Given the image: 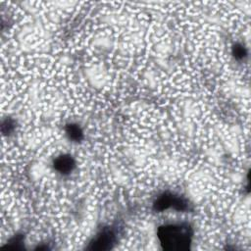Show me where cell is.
Segmentation results:
<instances>
[{"label":"cell","instance_id":"cell-1","mask_svg":"<svg viewBox=\"0 0 251 251\" xmlns=\"http://www.w3.org/2000/svg\"><path fill=\"white\" fill-rule=\"evenodd\" d=\"M193 229L188 223L162 225L157 229V237L164 250L185 251L190 248Z\"/></svg>","mask_w":251,"mask_h":251},{"label":"cell","instance_id":"cell-2","mask_svg":"<svg viewBox=\"0 0 251 251\" xmlns=\"http://www.w3.org/2000/svg\"><path fill=\"white\" fill-rule=\"evenodd\" d=\"M153 208L157 212H162L169 208H174L176 211L184 212L189 210V203L181 196L171 192H164L155 200Z\"/></svg>","mask_w":251,"mask_h":251},{"label":"cell","instance_id":"cell-3","mask_svg":"<svg viewBox=\"0 0 251 251\" xmlns=\"http://www.w3.org/2000/svg\"><path fill=\"white\" fill-rule=\"evenodd\" d=\"M117 241V231L115 228L107 226L104 227L97 235L90 241L87 249L97 250V251H106L115 245Z\"/></svg>","mask_w":251,"mask_h":251},{"label":"cell","instance_id":"cell-4","mask_svg":"<svg viewBox=\"0 0 251 251\" xmlns=\"http://www.w3.org/2000/svg\"><path fill=\"white\" fill-rule=\"evenodd\" d=\"M53 168L61 175H69L75 168V161L70 154H62L56 157L53 161Z\"/></svg>","mask_w":251,"mask_h":251},{"label":"cell","instance_id":"cell-5","mask_svg":"<svg viewBox=\"0 0 251 251\" xmlns=\"http://www.w3.org/2000/svg\"><path fill=\"white\" fill-rule=\"evenodd\" d=\"M68 138L74 142H79L83 138V131L76 124H68L65 127Z\"/></svg>","mask_w":251,"mask_h":251},{"label":"cell","instance_id":"cell-6","mask_svg":"<svg viewBox=\"0 0 251 251\" xmlns=\"http://www.w3.org/2000/svg\"><path fill=\"white\" fill-rule=\"evenodd\" d=\"M232 55L236 60H243L247 56V49L244 45L236 43L232 47Z\"/></svg>","mask_w":251,"mask_h":251},{"label":"cell","instance_id":"cell-7","mask_svg":"<svg viewBox=\"0 0 251 251\" xmlns=\"http://www.w3.org/2000/svg\"><path fill=\"white\" fill-rule=\"evenodd\" d=\"M2 132L4 134H9L13 129H14V124H13V121L11 120H5L3 123H2Z\"/></svg>","mask_w":251,"mask_h":251}]
</instances>
